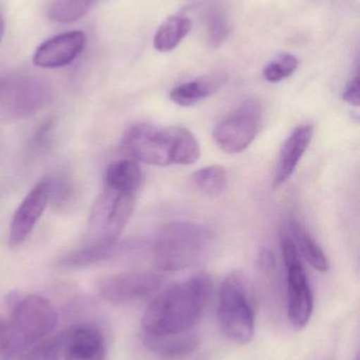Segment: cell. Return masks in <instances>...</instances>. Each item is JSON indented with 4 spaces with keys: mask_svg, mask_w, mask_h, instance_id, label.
Here are the masks:
<instances>
[{
    "mask_svg": "<svg viewBox=\"0 0 360 360\" xmlns=\"http://www.w3.org/2000/svg\"><path fill=\"white\" fill-rule=\"evenodd\" d=\"M213 293V281L198 274L171 285L150 304L142 319L143 333H182L194 327Z\"/></svg>",
    "mask_w": 360,
    "mask_h": 360,
    "instance_id": "cell-1",
    "label": "cell"
},
{
    "mask_svg": "<svg viewBox=\"0 0 360 360\" xmlns=\"http://www.w3.org/2000/svg\"><path fill=\"white\" fill-rule=\"evenodd\" d=\"M144 346L164 359H180L194 353L199 347V338L190 331L182 333L142 334Z\"/></svg>",
    "mask_w": 360,
    "mask_h": 360,
    "instance_id": "cell-15",
    "label": "cell"
},
{
    "mask_svg": "<svg viewBox=\"0 0 360 360\" xmlns=\"http://www.w3.org/2000/svg\"><path fill=\"white\" fill-rule=\"evenodd\" d=\"M280 245L287 270V316L294 329L302 330L312 316V291L297 247L287 233L281 234Z\"/></svg>",
    "mask_w": 360,
    "mask_h": 360,
    "instance_id": "cell-7",
    "label": "cell"
},
{
    "mask_svg": "<svg viewBox=\"0 0 360 360\" xmlns=\"http://www.w3.org/2000/svg\"><path fill=\"white\" fill-rule=\"evenodd\" d=\"M218 319L224 335L237 344H247L255 333V312L242 276L228 275L219 292Z\"/></svg>",
    "mask_w": 360,
    "mask_h": 360,
    "instance_id": "cell-6",
    "label": "cell"
},
{
    "mask_svg": "<svg viewBox=\"0 0 360 360\" xmlns=\"http://www.w3.org/2000/svg\"><path fill=\"white\" fill-rule=\"evenodd\" d=\"M97 0H53L49 16L55 22L71 23L84 17Z\"/></svg>",
    "mask_w": 360,
    "mask_h": 360,
    "instance_id": "cell-21",
    "label": "cell"
},
{
    "mask_svg": "<svg viewBox=\"0 0 360 360\" xmlns=\"http://www.w3.org/2000/svg\"><path fill=\"white\" fill-rule=\"evenodd\" d=\"M223 84V76H203L175 86L171 90L169 97L180 107H192L217 93Z\"/></svg>",
    "mask_w": 360,
    "mask_h": 360,
    "instance_id": "cell-16",
    "label": "cell"
},
{
    "mask_svg": "<svg viewBox=\"0 0 360 360\" xmlns=\"http://www.w3.org/2000/svg\"><path fill=\"white\" fill-rule=\"evenodd\" d=\"M0 329H1V328H0Z\"/></svg>",
    "mask_w": 360,
    "mask_h": 360,
    "instance_id": "cell-30",
    "label": "cell"
},
{
    "mask_svg": "<svg viewBox=\"0 0 360 360\" xmlns=\"http://www.w3.org/2000/svg\"><path fill=\"white\" fill-rule=\"evenodd\" d=\"M51 199V179L40 180L21 201L11 221L8 245L19 247L27 240Z\"/></svg>",
    "mask_w": 360,
    "mask_h": 360,
    "instance_id": "cell-11",
    "label": "cell"
},
{
    "mask_svg": "<svg viewBox=\"0 0 360 360\" xmlns=\"http://www.w3.org/2000/svg\"><path fill=\"white\" fill-rule=\"evenodd\" d=\"M58 323L54 307L46 298L31 295L21 300L8 326L0 329V357L13 359L50 335Z\"/></svg>",
    "mask_w": 360,
    "mask_h": 360,
    "instance_id": "cell-3",
    "label": "cell"
},
{
    "mask_svg": "<svg viewBox=\"0 0 360 360\" xmlns=\"http://www.w3.org/2000/svg\"><path fill=\"white\" fill-rule=\"evenodd\" d=\"M260 122V103L255 99H247L215 127L213 141L225 153H241L255 141Z\"/></svg>",
    "mask_w": 360,
    "mask_h": 360,
    "instance_id": "cell-8",
    "label": "cell"
},
{
    "mask_svg": "<svg viewBox=\"0 0 360 360\" xmlns=\"http://www.w3.org/2000/svg\"><path fill=\"white\" fill-rule=\"evenodd\" d=\"M292 239L297 247L298 252L304 259L319 272L329 270V262L325 252L314 238L299 224H292Z\"/></svg>",
    "mask_w": 360,
    "mask_h": 360,
    "instance_id": "cell-19",
    "label": "cell"
},
{
    "mask_svg": "<svg viewBox=\"0 0 360 360\" xmlns=\"http://www.w3.org/2000/svg\"><path fill=\"white\" fill-rule=\"evenodd\" d=\"M197 188L207 196H220L228 186V173L223 167L213 165L200 169L192 175Z\"/></svg>",
    "mask_w": 360,
    "mask_h": 360,
    "instance_id": "cell-20",
    "label": "cell"
},
{
    "mask_svg": "<svg viewBox=\"0 0 360 360\" xmlns=\"http://www.w3.org/2000/svg\"><path fill=\"white\" fill-rule=\"evenodd\" d=\"M61 350V340L58 338H48L23 353L21 360H58Z\"/></svg>",
    "mask_w": 360,
    "mask_h": 360,
    "instance_id": "cell-23",
    "label": "cell"
},
{
    "mask_svg": "<svg viewBox=\"0 0 360 360\" xmlns=\"http://www.w3.org/2000/svg\"><path fill=\"white\" fill-rule=\"evenodd\" d=\"M65 360H105L103 334L90 325L72 328L61 340Z\"/></svg>",
    "mask_w": 360,
    "mask_h": 360,
    "instance_id": "cell-13",
    "label": "cell"
},
{
    "mask_svg": "<svg viewBox=\"0 0 360 360\" xmlns=\"http://www.w3.org/2000/svg\"><path fill=\"white\" fill-rule=\"evenodd\" d=\"M120 150L129 160L150 166H190L200 158L196 136L183 127L161 129L137 124L125 132Z\"/></svg>",
    "mask_w": 360,
    "mask_h": 360,
    "instance_id": "cell-2",
    "label": "cell"
},
{
    "mask_svg": "<svg viewBox=\"0 0 360 360\" xmlns=\"http://www.w3.org/2000/svg\"><path fill=\"white\" fill-rule=\"evenodd\" d=\"M50 93L40 80L16 74L0 75V108L15 117H29L48 103Z\"/></svg>",
    "mask_w": 360,
    "mask_h": 360,
    "instance_id": "cell-9",
    "label": "cell"
},
{
    "mask_svg": "<svg viewBox=\"0 0 360 360\" xmlns=\"http://www.w3.org/2000/svg\"><path fill=\"white\" fill-rule=\"evenodd\" d=\"M86 46L84 32L72 31L54 36L40 44L33 56L36 67L58 69L73 63Z\"/></svg>",
    "mask_w": 360,
    "mask_h": 360,
    "instance_id": "cell-12",
    "label": "cell"
},
{
    "mask_svg": "<svg viewBox=\"0 0 360 360\" xmlns=\"http://www.w3.org/2000/svg\"><path fill=\"white\" fill-rule=\"evenodd\" d=\"M299 60L295 55L281 53L268 63L263 69V76L268 82H279L295 73Z\"/></svg>",
    "mask_w": 360,
    "mask_h": 360,
    "instance_id": "cell-22",
    "label": "cell"
},
{
    "mask_svg": "<svg viewBox=\"0 0 360 360\" xmlns=\"http://www.w3.org/2000/svg\"><path fill=\"white\" fill-rule=\"evenodd\" d=\"M260 264H261V266H263L264 269H266V270L273 268L275 264L274 256H273L270 252H264L261 257H260Z\"/></svg>",
    "mask_w": 360,
    "mask_h": 360,
    "instance_id": "cell-28",
    "label": "cell"
},
{
    "mask_svg": "<svg viewBox=\"0 0 360 360\" xmlns=\"http://www.w3.org/2000/svg\"><path fill=\"white\" fill-rule=\"evenodd\" d=\"M53 131H54V122L53 120H48V122L42 124L40 129H38L37 133L32 141V147L37 149V148H42V146H46L52 136Z\"/></svg>",
    "mask_w": 360,
    "mask_h": 360,
    "instance_id": "cell-26",
    "label": "cell"
},
{
    "mask_svg": "<svg viewBox=\"0 0 360 360\" xmlns=\"http://www.w3.org/2000/svg\"><path fill=\"white\" fill-rule=\"evenodd\" d=\"M135 195L105 186L91 210L86 243L116 248L132 216Z\"/></svg>",
    "mask_w": 360,
    "mask_h": 360,
    "instance_id": "cell-5",
    "label": "cell"
},
{
    "mask_svg": "<svg viewBox=\"0 0 360 360\" xmlns=\"http://www.w3.org/2000/svg\"><path fill=\"white\" fill-rule=\"evenodd\" d=\"M105 180L107 188L137 194L142 182L141 167L129 158L118 160L108 167Z\"/></svg>",
    "mask_w": 360,
    "mask_h": 360,
    "instance_id": "cell-17",
    "label": "cell"
},
{
    "mask_svg": "<svg viewBox=\"0 0 360 360\" xmlns=\"http://www.w3.org/2000/svg\"><path fill=\"white\" fill-rule=\"evenodd\" d=\"M74 196V188L69 180L58 179V181L54 182L51 179L50 202H52L57 209L70 207L73 203Z\"/></svg>",
    "mask_w": 360,
    "mask_h": 360,
    "instance_id": "cell-24",
    "label": "cell"
},
{
    "mask_svg": "<svg viewBox=\"0 0 360 360\" xmlns=\"http://www.w3.org/2000/svg\"><path fill=\"white\" fill-rule=\"evenodd\" d=\"M313 137V127L302 124L291 133L279 154L278 164L275 172L273 186L275 188L283 186L291 179L310 146Z\"/></svg>",
    "mask_w": 360,
    "mask_h": 360,
    "instance_id": "cell-14",
    "label": "cell"
},
{
    "mask_svg": "<svg viewBox=\"0 0 360 360\" xmlns=\"http://www.w3.org/2000/svg\"><path fill=\"white\" fill-rule=\"evenodd\" d=\"M207 34L209 40L213 46H218L226 39L228 34V25L223 15L219 12H211L207 17Z\"/></svg>",
    "mask_w": 360,
    "mask_h": 360,
    "instance_id": "cell-25",
    "label": "cell"
},
{
    "mask_svg": "<svg viewBox=\"0 0 360 360\" xmlns=\"http://www.w3.org/2000/svg\"><path fill=\"white\" fill-rule=\"evenodd\" d=\"M4 16H2L1 10H0V40H1L2 35H4Z\"/></svg>",
    "mask_w": 360,
    "mask_h": 360,
    "instance_id": "cell-29",
    "label": "cell"
},
{
    "mask_svg": "<svg viewBox=\"0 0 360 360\" xmlns=\"http://www.w3.org/2000/svg\"><path fill=\"white\" fill-rule=\"evenodd\" d=\"M163 283V276L156 273H120L104 277L97 283V291L111 304H128L151 297L160 291Z\"/></svg>",
    "mask_w": 360,
    "mask_h": 360,
    "instance_id": "cell-10",
    "label": "cell"
},
{
    "mask_svg": "<svg viewBox=\"0 0 360 360\" xmlns=\"http://www.w3.org/2000/svg\"><path fill=\"white\" fill-rule=\"evenodd\" d=\"M213 233L202 224L171 221L162 226L154 245V262L161 271L183 270L197 264L211 245Z\"/></svg>",
    "mask_w": 360,
    "mask_h": 360,
    "instance_id": "cell-4",
    "label": "cell"
},
{
    "mask_svg": "<svg viewBox=\"0 0 360 360\" xmlns=\"http://www.w3.org/2000/svg\"><path fill=\"white\" fill-rule=\"evenodd\" d=\"M192 22L184 16H171L164 21L156 32L154 46L159 52L175 50L192 30Z\"/></svg>",
    "mask_w": 360,
    "mask_h": 360,
    "instance_id": "cell-18",
    "label": "cell"
},
{
    "mask_svg": "<svg viewBox=\"0 0 360 360\" xmlns=\"http://www.w3.org/2000/svg\"><path fill=\"white\" fill-rule=\"evenodd\" d=\"M356 360H359V359H356Z\"/></svg>",
    "mask_w": 360,
    "mask_h": 360,
    "instance_id": "cell-31",
    "label": "cell"
},
{
    "mask_svg": "<svg viewBox=\"0 0 360 360\" xmlns=\"http://www.w3.org/2000/svg\"><path fill=\"white\" fill-rule=\"evenodd\" d=\"M342 98L351 105L359 107L360 103V82L359 76L351 80L345 89Z\"/></svg>",
    "mask_w": 360,
    "mask_h": 360,
    "instance_id": "cell-27",
    "label": "cell"
}]
</instances>
